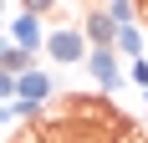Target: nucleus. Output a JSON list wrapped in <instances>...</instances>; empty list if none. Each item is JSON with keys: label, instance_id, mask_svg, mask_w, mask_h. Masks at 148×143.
Listing matches in <instances>:
<instances>
[{"label": "nucleus", "instance_id": "obj_3", "mask_svg": "<svg viewBox=\"0 0 148 143\" xmlns=\"http://www.w3.org/2000/svg\"><path fill=\"white\" fill-rule=\"evenodd\" d=\"M10 41L26 46V51H46V31H41V15L36 10H21L10 21Z\"/></svg>", "mask_w": 148, "mask_h": 143}, {"label": "nucleus", "instance_id": "obj_11", "mask_svg": "<svg viewBox=\"0 0 148 143\" xmlns=\"http://www.w3.org/2000/svg\"><path fill=\"white\" fill-rule=\"evenodd\" d=\"M143 123H148V113H143Z\"/></svg>", "mask_w": 148, "mask_h": 143}, {"label": "nucleus", "instance_id": "obj_6", "mask_svg": "<svg viewBox=\"0 0 148 143\" xmlns=\"http://www.w3.org/2000/svg\"><path fill=\"white\" fill-rule=\"evenodd\" d=\"M36 67V51H26V46H5V51H0V72H10V77H26V72Z\"/></svg>", "mask_w": 148, "mask_h": 143}, {"label": "nucleus", "instance_id": "obj_1", "mask_svg": "<svg viewBox=\"0 0 148 143\" xmlns=\"http://www.w3.org/2000/svg\"><path fill=\"white\" fill-rule=\"evenodd\" d=\"M46 56L51 61H87L92 56V41H87V31H51L46 36Z\"/></svg>", "mask_w": 148, "mask_h": 143}, {"label": "nucleus", "instance_id": "obj_7", "mask_svg": "<svg viewBox=\"0 0 148 143\" xmlns=\"http://www.w3.org/2000/svg\"><path fill=\"white\" fill-rule=\"evenodd\" d=\"M112 51H118V56H143V31H138V26H123Z\"/></svg>", "mask_w": 148, "mask_h": 143}, {"label": "nucleus", "instance_id": "obj_8", "mask_svg": "<svg viewBox=\"0 0 148 143\" xmlns=\"http://www.w3.org/2000/svg\"><path fill=\"white\" fill-rule=\"evenodd\" d=\"M107 15H112L118 26H133V15H138V5H133V0H107Z\"/></svg>", "mask_w": 148, "mask_h": 143}, {"label": "nucleus", "instance_id": "obj_9", "mask_svg": "<svg viewBox=\"0 0 148 143\" xmlns=\"http://www.w3.org/2000/svg\"><path fill=\"white\" fill-rule=\"evenodd\" d=\"M128 77H133V87H143V97H148V61H143V56H133Z\"/></svg>", "mask_w": 148, "mask_h": 143}, {"label": "nucleus", "instance_id": "obj_4", "mask_svg": "<svg viewBox=\"0 0 148 143\" xmlns=\"http://www.w3.org/2000/svg\"><path fill=\"white\" fill-rule=\"evenodd\" d=\"M82 31H87V41H92V46H118V31H123V26H118L107 10H87Z\"/></svg>", "mask_w": 148, "mask_h": 143}, {"label": "nucleus", "instance_id": "obj_2", "mask_svg": "<svg viewBox=\"0 0 148 143\" xmlns=\"http://www.w3.org/2000/svg\"><path fill=\"white\" fill-rule=\"evenodd\" d=\"M82 67L92 72V82L102 87V92H118V87H123V72H118V51H112V46H92V56L82 61Z\"/></svg>", "mask_w": 148, "mask_h": 143}, {"label": "nucleus", "instance_id": "obj_10", "mask_svg": "<svg viewBox=\"0 0 148 143\" xmlns=\"http://www.w3.org/2000/svg\"><path fill=\"white\" fill-rule=\"evenodd\" d=\"M61 0H21V10H36V15H46V10H56Z\"/></svg>", "mask_w": 148, "mask_h": 143}, {"label": "nucleus", "instance_id": "obj_5", "mask_svg": "<svg viewBox=\"0 0 148 143\" xmlns=\"http://www.w3.org/2000/svg\"><path fill=\"white\" fill-rule=\"evenodd\" d=\"M56 92V82H51V72H41V67H31L26 77H21V97H31V102H46Z\"/></svg>", "mask_w": 148, "mask_h": 143}]
</instances>
